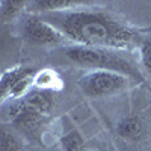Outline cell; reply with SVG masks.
<instances>
[{"instance_id": "obj_4", "label": "cell", "mask_w": 151, "mask_h": 151, "mask_svg": "<svg viewBox=\"0 0 151 151\" xmlns=\"http://www.w3.org/2000/svg\"><path fill=\"white\" fill-rule=\"evenodd\" d=\"M130 79L124 74L106 70H95L79 80L82 91L89 97H106L116 94L129 86Z\"/></svg>"}, {"instance_id": "obj_2", "label": "cell", "mask_w": 151, "mask_h": 151, "mask_svg": "<svg viewBox=\"0 0 151 151\" xmlns=\"http://www.w3.org/2000/svg\"><path fill=\"white\" fill-rule=\"evenodd\" d=\"M53 97L45 89H30L14 104L8 107V115L14 125L26 133L29 137H36L40 134L42 124L52 112Z\"/></svg>"}, {"instance_id": "obj_13", "label": "cell", "mask_w": 151, "mask_h": 151, "mask_svg": "<svg viewBox=\"0 0 151 151\" xmlns=\"http://www.w3.org/2000/svg\"><path fill=\"white\" fill-rule=\"evenodd\" d=\"M141 58L142 65L151 74V40H144L141 44Z\"/></svg>"}, {"instance_id": "obj_9", "label": "cell", "mask_w": 151, "mask_h": 151, "mask_svg": "<svg viewBox=\"0 0 151 151\" xmlns=\"http://www.w3.org/2000/svg\"><path fill=\"white\" fill-rule=\"evenodd\" d=\"M21 148L23 144L14 132L0 129V151H21Z\"/></svg>"}, {"instance_id": "obj_11", "label": "cell", "mask_w": 151, "mask_h": 151, "mask_svg": "<svg viewBox=\"0 0 151 151\" xmlns=\"http://www.w3.org/2000/svg\"><path fill=\"white\" fill-rule=\"evenodd\" d=\"M64 151H85V141L79 132L71 130L60 139Z\"/></svg>"}, {"instance_id": "obj_12", "label": "cell", "mask_w": 151, "mask_h": 151, "mask_svg": "<svg viewBox=\"0 0 151 151\" xmlns=\"http://www.w3.org/2000/svg\"><path fill=\"white\" fill-rule=\"evenodd\" d=\"M59 82L58 76L50 71V70H44L41 73H36L35 74V80H33V85L38 88V89H52V88H55V85Z\"/></svg>"}, {"instance_id": "obj_3", "label": "cell", "mask_w": 151, "mask_h": 151, "mask_svg": "<svg viewBox=\"0 0 151 151\" xmlns=\"http://www.w3.org/2000/svg\"><path fill=\"white\" fill-rule=\"evenodd\" d=\"M67 56L71 62H74L79 67L115 71V73L127 76L129 79H133L136 82H144V77L139 73V70L132 62L121 58L115 52H112V50L74 45L67 50Z\"/></svg>"}, {"instance_id": "obj_1", "label": "cell", "mask_w": 151, "mask_h": 151, "mask_svg": "<svg viewBox=\"0 0 151 151\" xmlns=\"http://www.w3.org/2000/svg\"><path fill=\"white\" fill-rule=\"evenodd\" d=\"M68 40L83 47L132 50L142 44L137 30L100 11H64L44 17Z\"/></svg>"}, {"instance_id": "obj_8", "label": "cell", "mask_w": 151, "mask_h": 151, "mask_svg": "<svg viewBox=\"0 0 151 151\" xmlns=\"http://www.w3.org/2000/svg\"><path fill=\"white\" fill-rule=\"evenodd\" d=\"M85 2H79V0H36V2L27 3L29 11L32 12H64L74 9Z\"/></svg>"}, {"instance_id": "obj_5", "label": "cell", "mask_w": 151, "mask_h": 151, "mask_svg": "<svg viewBox=\"0 0 151 151\" xmlns=\"http://www.w3.org/2000/svg\"><path fill=\"white\" fill-rule=\"evenodd\" d=\"M23 36L35 45H55L64 40V35L56 27L40 17H29L23 23Z\"/></svg>"}, {"instance_id": "obj_10", "label": "cell", "mask_w": 151, "mask_h": 151, "mask_svg": "<svg viewBox=\"0 0 151 151\" xmlns=\"http://www.w3.org/2000/svg\"><path fill=\"white\" fill-rule=\"evenodd\" d=\"M26 5L27 3L23 2V0H20V2H15V0L0 2V21H9L12 18H15Z\"/></svg>"}, {"instance_id": "obj_6", "label": "cell", "mask_w": 151, "mask_h": 151, "mask_svg": "<svg viewBox=\"0 0 151 151\" xmlns=\"http://www.w3.org/2000/svg\"><path fill=\"white\" fill-rule=\"evenodd\" d=\"M32 68L29 67H15L5 71L0 76V104L11 100V94L14 91L15 85L26 76Z\"/></svg>"}, {"instance_id": "obj_7", "label": "cell", "mask_w": 151, "mask_h": 151, "mask_svg": "<svg viewBox=\"0 0 151 151\" xmlns=\"http://www.w3.org/2000/svg\"><path fill=\"white\" fill-rule=\"evenodd\" d=\"M116 133L125 141L136 142V141L142 139V136L145 133V125L139 116H134V115L125 116L118 122Z\"/></svg>"}]
</instances>
